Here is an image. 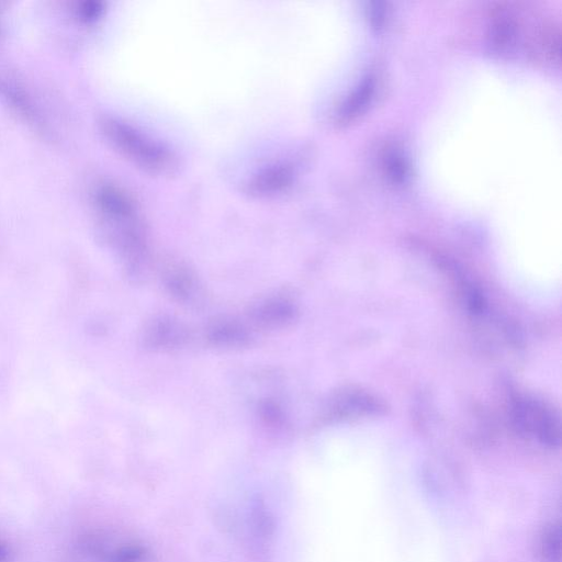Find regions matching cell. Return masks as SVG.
Wrapping results in <instances>:
<instances>
[{
    "mask_svg": "<svg viewBox=\"0 0 562 562\" xmlns=\"http://www.w3.org/2000/svg\"><path fill=\"white\" fill-rule=\"evenodd\" d=\"M107 139L116 148L142 167L163 172L173 166V157L159 144L118 119L107 118L101 123Z\"/></svg>",
    "mask_w": 562,
    "mask_h": 562,
    "instance_id": "1",
    "label": "cell"
},
{
    "mask_svg": "<svg viewBox=\"0 0 562 562\" xmlns=\"http://www.w3.org/2000/svg\"><path fill=\"white\" fill-rule=\"evenodd\" d=\"M516 417L523 429L548 444L559 441L558 426L552 413L535 402H520L516 406Z\"/></svg>",
    "mask_w": 562,
    "mask_h": 562,
    "instance_id": "2",
    "label": "cell"
},
{
    "mask_svg": "<svg viewBox=\"0 0 562 562\" xmlns=\"http://www.w3.org/2000/svg\"><path fill=\"white\" fill-rule=\"evenodd\" d=\"M375 92V78L373 76H368L359 85L351 95L350 98L346 100V103L342 107L340 112V117L343 119H351L362 112L370 103V99L373 98Z\"/></svg>",
    "mask_w": 562,
    "mask_h": 562,
    "instance_id": "3",
    "label": "cell"
},
{
    "mask_svg": "<svg viewBox=\"0 0 562 562\" xmlns=\"http://www.w3.org/2000/svg\"><path fill=\"white\" fill-rule=\"evenodd\" d=\"M291 173L285 166H277L258 175L251 187L256 193H267V191L278 190L287 185L290 181Z\"/></svg>",
    "mask_w": 562,
    "mask_h": 562,
    "instance_id": "4",
    "label": "cell"
},
{
    "mask_svg": "<svg viewBox=\"0 0 562 562\" xmlns=\"http://www.w3.org/2000/svg\"><path fill=\"white\" fill-rule=\"evenodd\" d=\"M541 553L545 562H560L561 534L559 526L548 528L542 539Z\"/></svg>",
    "mask_w": 562,
    "mask_h": 562,
    "instance_id": "5",
    "label": "cell"
},
{
    "mask_svg": "<svg viewBox=\"0 0 562 562\" xmlns=\"http://www.w3.org/2000/svg\"><path fill=\"white\" fill-rule=\"evenodd\" d=\"M387 168L390 177L395 182H402L408 174V167L398 154H391L388 156Z\"/></svg>",
    "mask_w": 562,
    "mask_h": 562,
    "instance_id": "6",
    "label": "cell"
},
{
    "mask_svg": "<svg viewBox=\"0 0 562 562\" xmlns=\"http://www.w3.org/2000/svg\"><path fill=\"white\" fill-rule=\"evenodd\" d=\"M101 11V5L96 2H86L80 9H78V14L86 20H91L99 16Z\"/></svg>",
    "mask_w": 562,
    "mask_h": 562,
    "instance_id": "7",
    "label": "cell"
},
{
    "mask_svg": "<svg viewBox=\"0 0 562 562\" xmlns=\"http://www.w3.org/2000/svg\"><path fill=\"white\" fill-rule=\"evenodd\" d=\"M13 550L3 541H0V562H10L13 559Z\"/></svg>",
    "mask_w": 562,
    "mask_h": 562,
    "instance_id": "8",
    "label": "cell"
}]
</instances>
